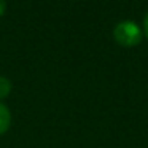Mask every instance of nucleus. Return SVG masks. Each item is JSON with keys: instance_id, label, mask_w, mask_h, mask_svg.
Listing matches in <instances>:
<instances>
[{"instance_id": "nucleus-2", "label": "nucleus", "mask_w": 148, "mask_h": 148, "mask_svg": "<svg viewBox=\"0 0 148 148\" xmlns=\"http://www.w3.org/2000/svg\"><path fill=\"white\" fill-rule=\"evenodd\" d=\"M10 123H11V115L8 112V108L0 103V134H5L7 129L10 127Z\"/></svg>"}, {"instance_id": "nucleus-1", "label": "nucleus", "mask_w": 148, "mask_h": 148, "mask_svg": "<svg viewBox=\"0 0 148 148\" xmlns=\"http://www.w3.org/2000/svg\"><path fill=\"white\" fill-rule=\"evenodd\" d=\"M113 35H115L116 42L119 45L124 46H134L137 43H140L142 40V30L132 21H123V23L116 24L115 30H113Z\"/></svg>"}, {"instance_id": "nucleus-3", "label": "nucleus", "mask_w": 148, "mask_h": 148, "mask_svg": "<svg viewBox=\"0 0 148 148\" xmlns=\"http://www.w3.org/2000/svg\"><path fill=\"white\" fill-rule=\"evenodd\" d=\"M11 91V83L8 78L5 77H0V97H5L8 96V92Z\"/></svg>"}, {"instance_id": "nucleus-4", "label": "nucleus", "mask_w": 148, "mask_h": 148, "mask_svg": "<svg viewBox=\"0 0 148 148\" xmlns=\"http://www.w3.org/2000/svg\"><path fill=\"white\" fill-rule=\"evenodd\" d=\"M5 8H7V3H5V0H0V16L5 13Z\"/></svg>"}, {"instance_id": "nucleus-5", "label": "nucleus", "mask_w": 148, "mask_h": 148, "mask_svg": "<svg viewBox=\"0 0 148 148\" xmlns=\"http://www.w3.org/2000/svg\"><path fill=\"white\" fill-rule=\"evenodd\" d=\"M143 30H145V34H147V37H148V13H147L145 21H143Z\"/></svg>"}]
</instances>
